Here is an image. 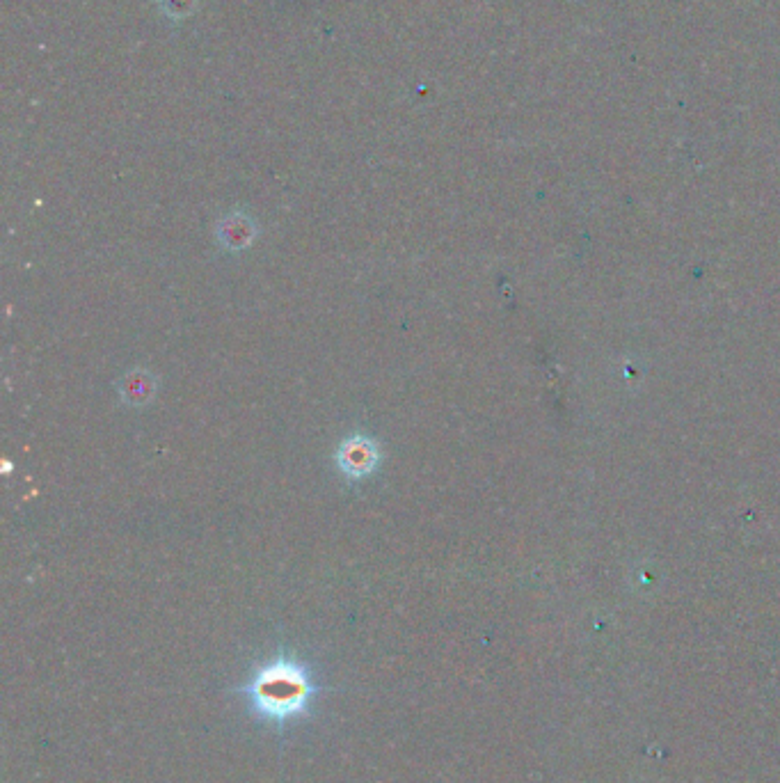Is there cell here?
Listing matches in <instances>:
<instances>
[{"label":"cell","instance_id":"obj_1","mask_svg":"<svg viewBox=\"0 0 780 783\" xmlns=\"http://www.w3.org/2000/svg\"><path fill=\"white\" fill-rule=\"evenodd\" d=\"M323 690L312 664L291 653H277L254 664L245 683L234 687L254 722L277 733L312 717Z\"/></svg>","mask_w":780,"mask_h":783},{"label":"cell","instance_id":"obj_2","mask_svg":"<svg viewBox=\"0 0 780 783\" xmlns=\"http://www.w3.org/2000/svg\"><path fill=\"white\" fill-rule=\"evenodd\" d=\"M376 463H378V449L366 438L348 440L346 445L339 449V465L341 470L350 474V477H362V474L371 472Z\"/></svg>","mask_w":780,"mask_h":783},{"label":"cell","instance_id":"obj_3","mask_svg":"<svg viewBox=\"0 0 780 783\" xmlns=\"http://www.w3.org/2000/svg\"><path fill=\"white\" fill-rule=\"evenodd\" d=\"M193 3L195 0H161V7L170 19H186Z\"/></svg>","mask_w":780,"mask_h":783}]
</instances>
